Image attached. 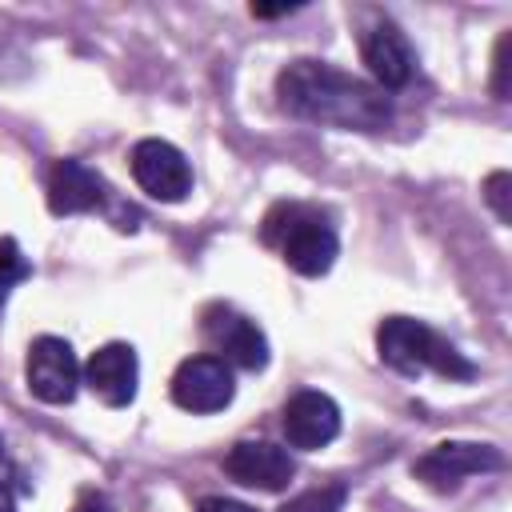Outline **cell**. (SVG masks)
Here are the masks:
<instances>
[{"label":"cell","instance_id":"obj_1","mask_svg":"<svg viewBox=\"0 0 512 512\" xmlns=\"http://www.w3.org/2000/svg\"><path fill=\"white\" fill-rule=\"evenodd\" d=\"M280 108L296 120L344 128V132H380L392 120V100L384 88L348 76L324 60H292L276 76Z\"/></svg>","mask_w":512,"mask_h":512},{"label":"cell","instance_id":"obj_2","mask_svg":"<svg viewBox=\"0 0 512 512\" xmlns=\"http://www.w3.org/2000/svg\"><path fill=\"white\" fill-rule=\"evenodd\" d=\"M264 244L276 248L284 256V264L300 276H324L332 264H336V252H340V240H336V228L332 220L312 208V204H296V200H280L268 216H264V228H260Z\"/></svg>","mask_w":512,"mask_h":512},{"label":"cell","instance_id":"obj_3","mask_svg":"<svg viewBox=\"0 0 512 512\" xmlns=\"http://www.w3.org/2000/svg\"><path fill=\"white\" fill-rule=\"evenodd\" d=\"M376 352L400 376H420V372H436L448 380L472 376V364L440 332H432L424 320H412V316H388L376 328Z\"/></svg>","mask_w":512,"mask_h":512},{"label":"cell","instance_id":"obj_4","mask_svg":"<svg viewBox=\"0 0 512 512\" xmlns=\"http://www.w3.org/2000/svg\"><path fill=\"white\" fill-rule=\"evenodd\" d=\"M204 340L208 348L228 364V368H244V372H260L268 364V336L260 332V324L244 312H236L232 304H212L204 308Z\"/></svg>","mask_w":512,"mask_h":512},{"label":"cell","instance_id":"obj_5","mask_svg":"<svg viewBox=\"0 0 512 512\" xmlns=\"http://www.w3.org/2000/svg\"><path fill=\"white\" fill-rule=\"evenodd\" d=\"M24 380L28 392L44 404H68L80 388V364L68 340L60 336H36L28 344V360H24Z\"/></svg>","mask_w":512,"mask_h":512},{"label":"cell","instance_id":"obj_6","mask_svg":"<svg viewBox=\"0 0 512 512\" xmlns=\"http://www.w3.org/2000/svg\"><path fill=\"white\" fill-rule=\"evenodd\" d=\"M132 176L136 184L160 200V204H180L188 192H192V168L184 160V152L160 136H148L132 148Z\"/></svg>","mask_w":512,"mask_h":512},{"label":"cell","instance_id":"obj_7","mask_svg":"<svg viewBox=\"0 0 512 512\" xmlns=\"http://www.w3.org/2000/svg\"><path fill=\"white\" fill-rule=\"evenodd\" d=\"M500 464H504V456H500V448H492V444H476V440H444V444L428 448V452L412 464V472H416V480H424L428 488L448 492V488H456V484L468 480V476L496 472Z\"/></svg>","mask_w":512,"mask_h":512},{"label":"cell","instance_id":"obj_8","mask_svg":"<svg viewBox=\"0 0 512 512\" xmlns=\"http://www.w3.org/2000/svg\"><path fill=\"white\" fill-rule=\"evenodd\" d=\"M232 396H236V380L220 356H188L172 372V400L184 412H200V416L220 412L232 404Z\"/></svg>","mask_w":512,"mask_h":512},{"label":"cell","instance_id":"obj_9","mask_svg":"<svg viewBox=\"0 0 512 512\" xmlns=\"http://www.w3.org/2000/svg\"><path fill=\"white\" fill-rule=\"evenodd\" d=\"M224 472L244 488L280 492L296 476V460L288 448H280L272 440H236L224 456Z\"/></svg>","mask_w":512,"mask_h":512},{"label":"cell","instance_id":"obj_10","mask_svg":"<svg viewBox=\"0 0 512 512\" xmlns=\"http://www.w3.org/2000/svg\"><path fill=\"white\" fill-rule=\"evenodd\" d=\"M280 428H284V440L292 448H304V452H316L324 444H332L340 436V408L328 392H316V388H300L288 404H284V416H280Z\"/></svg>","mask_w":512,"mask_h":512},{"label":"cell","instance_id":"obj_11","mask_svg":"<svg viewBox=\"0 0 512 512\" xmlns=\"http://www.w3.org/2000/svg\"><path fill=\"white\" fill-rule=\"evenodd\" d=\"M84 384L92 388V396L108 408H128L136 400V384H140V360L132 344H104L88 356L84 364Z\"/></svg>","mask_w":512,"mask_h":512},{"label":"cell","instance_id":"obj_12","mask_svg":"<svg viewBox=\"0 0 512 512\" xmlns=\"http://www.w3.org/2000/svg\"><path fill=\"white\" fill-rule=\"evenodd\" d=\"M360 56H364L376 88H384V92L404 88L412 80V72H416V52H412L408 36L388 20L360 36Z\"/></svg>","mask_w":512,"mask_h":512},{"label":"cell","instance_id":"obj_13","mask_svg":"<svg viewBox=\"0 0 512 512\" xmlns=\"http://www.w3.org/2000/svg\"><path fill=\"white\" fill-rule=\"evenodd\" d=\"M108 200V184L96 168H88L76 156H64L52 164L48 172V212L52 216H76V212H92Z\"/></svg>","mask_w":512,"mask_h":512},{"label":"cell","instance_id":"obj_14","mask_svg":"<svg viewBox=\"0 0 512 512\" xmlns=\"http://www.w3.org/2000/svg\"><path fill=\"white\" fill-rule=\"evenodd\" d=\"M344 500H348V488H344L340 480H332V484H320V488L300 492L296 500H288V504L276 508V512H340Z\"/></svg>","mask_w":512,"mask_h":512},{"label":"cell","instance_id":"obj_15","mask_svg":"<svg viewBox=\"0 0 512 512\" xmlns=\"http://www.w3.org/2000/svg\"><path fill=\"white\" fill-rule=\"evenodd\" d=\"M28 276H32V264H28V256L20 252V244H16L12 236H0V308L8 304L12 288H16L20 280H28Z\"/></svg>","mask_w":512,"mask_h":512},{"label":"cell","instance_id":"obj_16","mask_svg":"<svg viewBox=\"0 0 512 512\" xmlns=\"http://www.w3.org/2000/svg\"><path fill=\"white\" fill-rule=\"evenodd\" d=\"M508 188H512V176L508 172H492L488 180H484V200L492 204V212L508 224L512 220V212H508Z\"/></svg>","mask_w":512,"mask_h":512},{"label":"cell","instance_id":"obj_17","mask_svg":"<svg viewBox=\"0 0 512 512\" xmlns=\"http://www.w3.org/2000/svg\"><path fill=\"white\" fill-rule=\"evenodd\" d=\"M196 512H256L252 504H240V500H228V496H204L196 504Z\"/></svg>","mask_w":512,"mask_h":512},{"label":"cell","instance_id":"obj_18","mask_svg":"<svg viewBox=\"0 0 512 512\" xmlns=\"http://www.w3.org/2000/svg\"><path fill=\"white\" fill-rule=\"evenodd\" d=\"M504 76H508V36H500V44H496V80H492V88H496V96H500V100L508 96Z\"/></svg>","mask_w":512,"mask_h":512},{"label":"cell","instance_id":"obj_19","mask_svg":"<svg viewBox=\"0 0 512 512\" xmlns=\"http://www.w3.org/2000/svg\"><path fill=\"white\" fill-rule=\"evenodd\" d=\"M72 512H112V504L100 496V492H84L80 500H76V508Z\"/></svg>","mask_w":512,"mask_h":512},{"label":"cell","instance_id":"obj_20","mask_svg":"<svg viewBox=\"0 0 512 512\" xmlns=\"http://www.w3.org/2000/svg\"><path fill=\"white\" fill-rule=\"evenodd\" d=\"M0 512H16V500H12L8 484H0Z\"/></svg>","mask_w":512,"mask_h":512},{"label":"cell","instance_id":"obj_21","mask_svg":"<svg viewBox=\"0 0 512 512\" xmlns=\"http://www.w3.org/2000/svg\"><path fill=\"white\" fill-rule=\"evenodd\" d=\"M0 456H4V444H0Z\"/></svg>","mask_w":512,"mask_h":512}]
</instances>
